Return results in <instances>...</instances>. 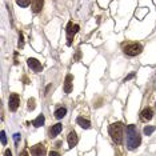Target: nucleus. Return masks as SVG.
I'll use <instances>...</instances> for the list:
<instances>
[{
  "mask_svg": "<svg viewBox=\"0 0 156 156\" xmlns=\"http://www.w3.org/2000/svg\"><path fill=\"white\" fill-rule=\"evenodd\" d=\"M44 121H45V118H44V115H39L38 118L35 119V120L32 121V124H33V127H36V128H39V127H41L44 124Z\"/></svg>",
  "mask_w": 156,
  "mask_h": 156,
  "instance_id": "4468645a",
  "label": "nucleus"
},
{
  "mask_svg": "<svg viewBox=\"0 0 156 156\" xmlns=\"http://www.w3.org/2000/svg\"><path fill=\"white\" fill-rule=\"evenodd\" d=\"M76 123H78L79 126H80L81 128H84V129L91 128V121L87 120V119H84L83 116H79V118L76 119Z\"/></svg>",
  "mask_w": 156,
  "mask_h": 156,
  "instance_id": "f8f14e48",
  "label": "nucleus"
},
{
  "mask_svg": "<svg viewBox=\"0 0 156 156\" xmlns=\"http://www.w3.org/2000/svg\"><path fill=\"white\" fill-rule=\"evenodd\" d=\"M0 135H1V144H3V146H5V144H7V136H5V131H1V132H0Z\"/></svg>",
  "mask_w": 156,
  "mask_h": 156,
  "instance_id": "aec40b11",
  "label": "nucleus"
},
{
  "mask_svg": "<svg viewBox=\"0 0 156 156\" xmlns=\"http://www.w3.org/2000/svg\"><path fill=\"white\" fill-rule=\"evenodd\" d=\"M155 129H156L155 126H146L144 127V135H147V136L152 135L155 132Z\"/></svg>",
  "mask_w": 156,
  "mask_h": 156,
  "instance_id": "dca6fc26",
  "label": "nucleus"
},
{
  "mask_svg": "<svg viewBox=\"0 0 156 156\" xmlns=\"http://www.w3.org/2000/svg\"><path fill=\"white\" fill-rule=\"evenodd\" d=\"M108 132H109V136L113 140V143L116 144H121L123 143V134H124V126L123 123L118 121V123H112L111 126L108 127Z\"/></svg>",
  "mask_w": 156,
  "mask_h": 156,
  "instance_id": "f03ea898",
  "label": "nucleus"
},
{
  "mask_svg": "<svg viewBox=\"0 0 156 156\" xmlns=\"http://www.w3.org/2000/svg\"><path fill=\"white\" fill-rule=\"evenodd\" d=\"M19 106H20V96L18 93H12L10 96V99H8V108H10V111L15 112L18 111Z\"/></svg>",
  "mask_w": 156,
  "mask_h": 156,
  "instance_id": "39448f33",
  "label": "nucleus"
},
{
  "mask_svg": "<svg viewBox=\"0 0 156 156\" xmlns=\"http://www.w3.org/2000/svg\"><path fill=\"white\" fill-rule=\"evenodd\" d=\"M67 140H68V146H69V148H73V147L78 144V134H76L75 131H71L69 134H68V138H67Z\"/></svg>",
  "mask_w": 156,
  "mask_h": 156,
  "instance_id": "9d476101",
  "label": "nucleus"
},
{
  "mask_svg": "<svg viewBox=\"0 0 156 156\" xmlns=\"http://www.w3.org/2000/svg\"><path fill=\"white\" fill-rule=\"evenodd\" d=\"M79 30H80V27H79V24H73L72 21H69L67 24V44L71 45L72 44V40H73V35L75 33L79 32Z\"/></svg>",
  "mask_w": 156,
  "mask_h": 156,
  "instance_id": "20e7f679",
  "label": "nucleus"
},
{
  "mask_svg": "<svg viewBox=\"0 0 156 156\" xmlns=\"http://www.w3.org/2000/svg\"><path fill=\"white\" fill-rule=\"evenodd\" d=\"M134 78H135V72H131L126 79H124V81H128V80H131V79H134Z\"/></svg>",
  "mask_w": 156,
  "mask_h": 156,
  "instance_id": "412c9836",
  "label": "nucleus"
},
{
  "mask_svg": "<svg viewBox=\"0 0 156 156\" xmlns=\"http://www.w3.org/2000/svg\"><path fill=\"white\" fill-rule=\"evenodd\" d=\"M50 155H51V156H52V155H59V152H56V151H51V152H50Z\"/></svg>",
  "mask_w": 156,
  "mask_h": 156,
  "instance_id": "393cba45",
  "label": "nucleus"
},
{
  "mask_svg": "<svg viewBox=\"0 0 156 156\" xmlns=\"http://www.w3.org/2000/svg\"><path fill=\"white\" fill-rule=\"evenodd\" d=\"M79 58H80V51H78V53H76V58H75V60H78Z\"/></svg>",
  "mask_w": 156,
  "mask_h": 156,
  "instance_id": "b1692460",
  "label": "nucleus"
},
{
  "mask_svg": "<svg viewBox=\"0 0 156 156\" xmlns=\"http://www.w3.org/2000/svg\"><path fill=\"white\" fill-rule=\"evenodd\" d=\"M66 115H67V108L66 107H60V108H58L55 111V118L56 119H63Z\"/></svg>",
  "mask_w": 156,
  "mask_h": 156,
  "instance_id": "2eb2a0df",
  "label": "nucleus"
},
{
  "mask_svg": "<svg viewBox=\"0 0 156 156\" xmlns=\"http://www.w3.org/2000/svg\"><path fill=\"white\" fill-rule=\"evenodd\" d=\"M143 51V45L140 43H127L123 44V52L127 56H138Z\"/></svg>",
  "mask_w": 156,
  "mask_h": 156,
  "instance_id": "7ed1b4c3",
  "label": "nucleus"
},
{
  "mask_svg": "<svg viewBox=\"0 0 156 156\" xmlns=\"http://www.w3.org/2000/svg\"><path fill=\"white\" fill-rule=\"evenodd\" d=\"M16 3H18V5H20V7H28L31 0H16Z\"/></svg>",
  "mask_w": 156,
  "mask_h": 156,
  "instance_id": "a211bd4d",
  "label": "nucleus"
},
{
  "mask_svg": "<svg viewBox=\"0 0 156 156\" xmlns=\"http://www.w3.org/2000/svg\"><path fill=\"white\" fill-rule=\"evenodd\" d=\"M61 129H63V126H61L60 123L55 124V126H52V128L50 129V135L52 136V138H53V136H58L61 132Z\"/></svg>",
  "mask_w": 156,
  "mask_h": 156,
  "instance_id": "ddd939ff",
  "label": "nucleus"
},
{
  "mask_svg": "<svg viewBox=\"0 0 156 156\" xmlns=\"http://www.w3.org/2000/svg\"><path fill=\"white\" fill-rule=\"evenodd\" d=\"M24 47V39H23V32L19 33V48Z\"/></svg>",
  "mask_w": 156,
  "mask_h": 156,
  "instance_id": "6ab92c4d",
  "label": "nucleus"
},
{
  "mask_svg": "<svg viewBox=\"0 0 156 156\" xmlns=\"http://www.w3.org/2000/svg\"><path fill=\"white\" fill-rule=\"evenodd\" d=\"M44 5V0H32L31 1V7H32V12L33 13H39L43 10Z\"/></svg>",
  "mask_w": 156,
  "mask_h": 156,
  "instance_id": "6e6552de",
  "label": "nucleus"
},
{
  "mask_svg": "<svg viewBox=\"0 0 156 156\" xmlns=\"http://www.w3.org/2000/svg\"><path fill=\"white\" fill-rule=\"evenodd\" d=\"M45 147H44V144H36V146H33L32 148H31V154L32 155H36V156H39V155H45Z\"/></svg>",
  "mask_w": 156,
  "mask_h": 156,
  "instance_id": "9b49d317",
  "label": "nucleus"
},
{
  "mask_svg": "<svg viewBox=\"0 0 156 156\" xmlns=\"http://www.w3.org/2000/svg\"><path fill=\"white\" fill-rule=\"evenodd\" d=\"M124 138H126V146L128 149H135L141 144V136L139 134L136 126H134V124L127 126V131Z\"/></svg>",
  "mask_w": 156,
  "mask_h": 156,
  "instance_id": "f257e3e1",
  "label": "nucleus"
},
{
  "mask_svg": "<svg viewBox=\"0 0 156 156\" xmlns=\"http://www.w3.org/2000/svg\"><path fill=\"white\" fill-rule=\"evenodd\" d=\"M72 87H73V76L71 73H68L66 76V80H64V92L71 93L72 92Z\"/></svg>",
  "mask_w": 156,
  "mask_h": 156,
  "instance_id": "0eeeda50",
  "label": "nucleus"
},
{
  "mask_svg": "<svg viewBox=\"0 0 156 156\" xmlns=\"http://www.w3.org/2000/svg\"><path fill=\"white\" fill-rule=\"evenodd\" d=\"M36 101H35V99H33V98H31L30 99V100H28V109H30V111H33V109H35V107H36Z\"/></svg>",
  "mask_w": 156,
  "mask_h": 156,
  "instance_id": "f3484780",
  "label": "nucleus"
},
{
  "mask_svg": "<svg viewBox=\"0 0 156 156\" xmlns=\"http://www.w3.org/2000/svg\"><path fill=\"white\" fill-rule=\"evenodd\" d=\"M4 155H5V156H11V155H12V152H11L10 149H7V151L4 152Z\"/></svg>",
  "mask_w": 156,
  "mask_h": 156,
  "instance_id": "5701e85b",
  "label": "nucleus"
},
{
  "mask_svg": "<svg viewBox=\"0 0 156 156\" xmlns=\"http://www.w3.org/2000/svg\"><path fill=\"white\" fill-rule=\"evenodd\" d=\"M27 64H28V67H30L31 69H32L33 72H36V73H39V72H41V71H43V66H41V63L38 60V59L30 58L27 60Z\"/></svg>",
  "mask_w": 156,
  "mask_h": 156,
  "instance_id": "423d86ee",
  "label": "nucleus"
},
{
  "mask_svg": "<svg viewBox=\"0 0 156 156\" xmlns=\"http://www.w3.org/2000/svg\"><path fill=\"white\" fill-rule=\"evenodd\" d=\"M152 116H154V111H152V108H149V107H147V108H144L143 111L140 113V119L144 121H148L152 119Z\"/></svg>",
  "mask_w": 156,
  "mask_h": 156,
  "instance_id": "1a4fd4ad",
  "label": "nucleus"
},
{
  "mask_svg": "<svg viewBox=\"0 0 156 156\" xmlns=\"http://www.w3.org/2000/svg\"><path fill=\"white\" fill-rule=\"evenodd\" d=\"M13 140H15V144H18L19 140H20V134H15V135H13Z\"/></svg>",
  "mask_w": 156,
  "mask_h": 156,
  "instance_id": "4be33fe9",
  "label": "nucleus"
}]
</instances>
